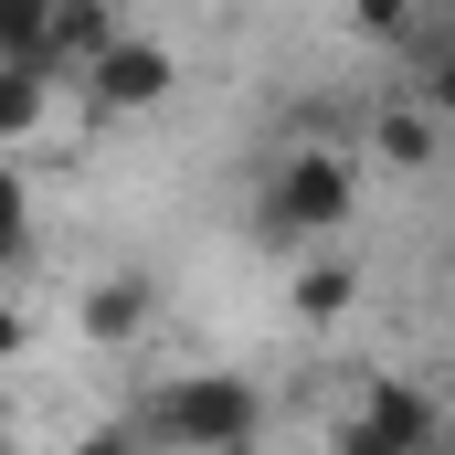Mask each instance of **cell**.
I'll return each instance as SVG.
<instances>
[{"mask_svg":"<svg viewBox=\"0 0 455 455\" xmlns=\"http://www.w3.org/2000/svg\"><path fill=\"white\" fill-rule=\"evenodd\" d=\"M32 180H21V170H11V159H0V275H11V265H21V254H32Z\"/></svg>","mask_w":455,"mask_h":455,"instance_id":"obj_10","label":"cell"},{"mask_svg":"<svg viewBox=\"0 0 455 455\" xmlns=\"http://www.w3.org/2000/svg\"><path fill=\"white\" fill-rule=\"evenodd\" d=\"M233 455H265V445H233Z\"/></svg>","mask_w":455,"mask_h":455,"instance_id":"obj_16","label":"cell"},{"mask_svg":"<svg viewBox=\"0 0 455 455\" xmlns=\"http://www.w3.org/2000/svg\"><path fill=\"white\" fill-rule=\"evenodd\" d=\"M371 159L381 170H435L445 159V116L424 107V96H403V85L371 96Z\"/></svg>","mask_w":455,"mask_h":455,"instance_id":"obj_6","label":"cell"},{"mask_svg":"<svg viewBox=\"0 0 455 455\" xmlns=\"http://www.w3.org/2000/svg\"><path fill=\"white\" fill-rule=\"evenodd\" d=\"M349 297H360V275H349V265H329V254H307V265L286 275V307H297L307 329H329V318H349Z\"/></svg>","mask_w":455,"mask_h":455,"instance_id":"obj_8","label":"cell"},{"mask_svg":"<svg viewBox=\"0 0 455 455\" xmlns=\"http://www.w3.org/2000/svg\"><path fill=\"white\" fill-rule=\"evenodd\" d=\"M116 32H127L116 0H43V75L53 85H85V64L107 53Z\"/></svg>","mask_w":455,"mask_h":455,"instance_id":"obj_5","label":"cell"},{"mask_svg":"<svg viewBox=\"0 0 455 455\" xmlns=\"http://www.w3.org/2000/svg\"><path fill=\"white\" fill-rule=\"evenodd\" d=\"M127 424H138L148 455H233V445H265V392L243 371H180Z\"/></svg>","mask_w":455,"mask_h":455,"instance_id":"obj_1","label":"cell"},{"mask_svg":"<svg viewBox=\"0 0 455 455\" xmlns=\"http://www.w3.org/2000/svg\"><path fill=\"white\" fill-rule=\"evenodd\" d=\"M0 455H21V445H11V424H0Z\"/></svg>","mask_w":455,"mask_h":455,"instance_id":"obj_15","label":"cell"},{"mask_svg":"<svg viewBox=\"0 0 455 455\" xmlns=\"http://www.w3.org/2000/svg\"><path fill=\"white\" fill-rule=\"evenodd\" d=\"M43 116H53V75H32V64H0V159H11V148L43 127Z\"/></svg>","mask_w":455,"mask_h":455,"instance_id":"obj_9","label":"cell"},{"mask_svg":"<svg viewBox=\"0 0 455 455\" xmlns=\"http://www.w3.org/2000/svg\"><path fill=\"white\" fill-rule=\"evenodd\" d=\"M0 64L43 75V0H0Z\"/></svg>","mask_w":455,"mask_h":455,"instance_id":"obj_11","label":"cell"},{"mask_svg":"<svg viewBox=\"0 0 455 455\" xmlns=\"http://www.w3.org/2000/svg\"><path fill=\"white\" fill-rule=\"evenodd\" d=\"M360 212V159L349 148H286L265 170V233L275 243H318Z\"/></svg>","mask_w":455,"mask_h":455,"instance_id":"obj_2","label":"cell"},{"mask_svg":"<svg viewBox=\"0 0 455 455\" xmlns=\"http://www.w3.org/2000/svg\"><path fill=\"white\" fill-rule=\"evenodd\" d=\"M75 455H148V445H138V424H85Z\"/></svg>","mask_w":455,"mask_h":455,"instance_id":"obj_13","label":"cell"},{"mask_svg":"<svg viewBox=\"0 0 455 455\" xmlns=\"http://www.w3.org/2000/svg\"><path fill=\"white\" fill-rule=\"evenodd\" d=\"M170 85H180V53L159 43V32H116L107 53L85 64V96H96V116H148V107H170Z\"/></svg>","mask_w":455,"mask_h":455,"instance_id":"obj_3","label":"cell"},{"mask_svg":"<svg viewBox=\"0 0 455 455\" xmlns=\"http://www.w3.org/2000/svg\"><path fill=\"white\" fill-rule=\"evenodd\" d=\"M349 424H360L381 455H435V445H445V403H435L424 381H392V371L360 392V413H349Z\"/></svg>","mask_w":455,"mask_h":455,"instance_id":"obj_4","label":"cell"},{"mask_svg":"<svg viewBox=\"0 0 455 455\" xmlns=\"http://www.w3.org/2000/svg\"><path fill=\"white\" fill-rule=\"evenodd\" d=\"M21 349H32V318H21V307L0 297V360H21Z\"/></svg>","mask_w":455,"mask_h":455,"instance_id":"obj_14","label":"cell"},{"mask_svg":"<svg viewBox=\"0 0 455 455\" xmlns=\"http://www.w3.org/2000/svg\"><path fill=\"white\" fill-rule=\"evenodd\" d=\"M148 318H159V286H148V275H96V286L75 297V329H85L96 349L148 339Z\"/></svg>","mask_w":455,"mask_h":455,"instance_id":"obj_7","label":"cell"},{"mask_svg":"<svg viewBox=\"0 0 455 455\" xmlns=\"http://www.w3.org/2000/svg\"><path fill=\"white\" fill-rule=\"evenodd\" d=\"M413 21H424V11H403V0H371V11H349V32H360V43H413Z\"/></svg>","mask_w":455,"mask_h":455,"instance_id":"obj_12","label":"cell"}]
</instances>
